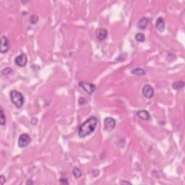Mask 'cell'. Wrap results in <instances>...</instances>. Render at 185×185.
<instances>
[{
  "label": "cell",
  "mask_w": 185,
  "mask_h": 185,
  "mask_svg": "<svg viewBox=\"0 0 185 185\" xmlns=\"http://www.w3.org/2000/svg\"><path fill=\"white\" fill-rule=\"evenodd\" d=\"M142 93H143V96H144L145 98L150 99V98H152L154 96V89L150 85L146 84V85H145L143 87Z\"/></svg>",
  "instance_id": "cell-6"
},
{
  "label": "cell",
  "mask_w": 185,
  "mask_h": 185,
  "mask_svg": "<svg viewBox=\"0 0 185 185\" xmlns=\"http://www.w3.org/2000/svg\"><path fill=\"white\" fill-rule=\"evenodd\" d=\"M26 184H33V181H30V180H28V181H27Z\"/></svg>",
  "instance_id": "cell-23"
},
{
  "label": "cell",
  "mask_w": 185,
  "mask_h": 185,
  "mask_svg": "<svg viewBox=\"0 0 185 185\" xmlns=\"http://www.w3.org/2000/svg\"><path fill=\"white\" fill-rule=\"evenodd\" d=\"M0 124H1L2 126L5 125L6 123V117H5V114L4 112V109L2 107L0 108Z\"/></svg>",
  "instance_id": "cell-14"
},
{
  "label": "cell",
  "mask_w": 185,
  "mask_h": 185,
  "mask_svg": "<svg viewBox=\"0 0 185 185\" xmlns=\"http://www.w3.org/2000/svg\"><path fill=\"white\" fill-rule=\"evenodd\" d=\"M15 62L17 66L20 67H23L27 64L28 62V57L27 55L25 53H22L21 54H20L16 57L15 59Z\"/></svg>",
  "instance_id": "cell-7"
},
{
  "label": "cell",
  "mask_w": 185,
  "mask_h": 185,
  "mask_svg": "<svg viewBox=\"0 0 185 185\" xmlns=\"http://www.w3.org/2000/svg\"><path fill=\"white\" fill-rule=\"evenodd\" d=\"M108 35V31L105 28H99L98 29V30L96 31V38L98 41H102L103 40H105L106 39Z\"/></svg>",
  "instance_id": "cell-9"
},
{
  "label": "cell",
  "mask_w": 185,
  "mask_h": 185,
  "mask_svg": "<svg viewBox=\"0 0 185 185\" xmlns=\"http://www.w3.org/2000/svg\"><path fill=\"white\" fill-rule=\"evenodd\" d=\"M150 23V19L148 17H143L139 20L137 24V27L140 30H145L146 29V28L148 26V23Z\"/></svg>",
  "instance_id": "cell-10"
},
{
  "label": "cell",
  "mask_w": 185,
  "mask_h": 185,
  "mask_svg": "<svg viewBox=\"0 0 185 185\" xmlns=\"http://www.w3.org/2000/svg\"><path fill=\"white\" fill-rule=\"evenodd\" d=\"M59 182H60L61 184H69V182H68L67 181V179H66V178H60V179H59Z\"/></svg>",
  "instance_id": "cell-20"
},
{
  "label": "cell",
  "mask_w": 185,
  "mask_h": 185,
  "mask_svg": "<svg viewBox=\"0 0 185 185\" xmlns=\"http://www.w3.org/2000/svg\"><path fill=\"white\" fill-rule=\"evenodd\" d=\"M10 99L12 103L17 108H21L25 102V98L23 95L19 91L13 90L10 92Z\"/></svg>",
  "instance_id": "cell-2"
},
{
  "label": "cell",
  "mask_w": 185,
  "mask_h": 185,
  "mask_svg": "<svg viewBox=\"0 0 185 185\" xmlns=\"http://www.w3.org/2000/svg\"><path fill=\"white\" fill-rule=\"evenodd\" d=\"M135 39L139 42H144L145 41V36L143 33H138L135 35Z\"/></svg>",
  "instance_id": "cell-17"
},
{
  "label": "cell",
  "mask_w": 185,
  "mask_h": 185,
  "mask_svg": "<svg viewBox=\"0 0 185 185\" xmlns=\"http://www.w3.org/2000/svg\"><path fill=\"white\" fill-rule=\"evenodd\" d=\"M5 181V177L3 175H2L0 177V182H1V184H4Z\"/></svg>",
  "instance_id": "cell-21"
},
{
  "label": "cell",
  "mask_w": 185,
  "mask_h": 185,
  "mask_svg": "<svg viewBox=\"0 0 185 185\" xmlns=\"http://www.w3.org/2000/svg\"><path fill=\"white\" fill-rule=\"evenodd\" d=\"M29 22L31 23L32 25H35L39 22V17L36 15H32L29 18Z\"/></svg>",
  "instance_id": "cell-18"
},
{
  "label": "cell",
  "mask_w": 185,
  "mask_h": 185,
  "mask_svg": "<svg viewBox=\"0 0 185 185\" xmlns=\"http://www.w3.org/2000/svg\"><path fill=\"white\" fill-rule=\"evenodd\" d=\"M12 72V69H11V68L7 67L2 71V75H10Z\"/></svg>",
  "instance_id": "cell-19"
},
{
  "label": "cell",
  "mask_w": 185,
  "mask_h": 185,
  "mask_svg": "<svg viewBox=\"0 0 185 185\" xmlns=\"http://www.w3.org/2000/svg\"><path fill=\"white\" fill-rule=\"evenodd\" d=\"M136 114H137V117H139L143 120H145V121H148L150 119V115L149 114L148 111L146 110L138 111Z\"/></svg>",
  "instance_id": "cell-12"
},
{
  "label": "cell",
  "mask_w": 185,
  "mask_h": 185,
  "mask_svg": "<svg viewBox=\"0 0 185 185\" xmlns=\"http://www.w3.org/2000/svg\"><path fill=\"white\" fill-rule=\"evenodd\" d=\"M104 129L106 131L111 132L116 126V120L112 117H106L104 119Z\"/></svg>",
  "instance_id": "cell-4"
},
{
  "label": "cell",
  "mask_w": 185,
  "mask_h": 185,
  "mask_svg": "<svg viewBox=\"0 0 185 185\" xmlns=\"http://www.w3.org/2000/svg\"><path fill=\"white\" fill-rule=\"evenodd\" d=\"M72 174H73V175H74V177L75 178H77V179H79V178L81 177V176H82L81 171L78 168H77V167H75V168H73Z\"/></svg>",
  "instance_id": "cell-16"
},
{
  "label": "cell",
  "mask_w": 185,
  "mask_h": 185,
  "mask_svg": "<svg viewBox=\"0 0 185 185\" xmlns=\"http://www.w3.org/2000/svg\"><path fill=\"white\" fill-rule=\"evenodd\" d=\"M79 85L82 88L86 93H88L89 95L93 94V93L96 91V85L92 83H88V82H80L79 83Z\"/></svg>",
  "instance_id": "cell-5"
},
{
  "label": "cell",
  "mask_w": 185,
  "mask_h": 185,
  "mask_svg": "<svg viewBox=\"0 0 185 185\" xmlns=\"http://www.w3.org/2000/svg\"><path fill=\"white\" fill-rule=\"evenodd\" d=\"M10 49V43L8 38L5 36H2L1 39V48H0V51L2 54L7 53Z\"/></svg>",
  "instance_id": "cell-8"
},
{
  "label": "cell",
  "mask_w": 185,
  "mask_h": 185,
  "mask_svg": "<svg viewBox=\"0 0 185 185\" xmlns=\"http://www.w3.org/2000/svg\"><path fill=\"white\" fill-rule=\"evenodd\" d=\"M98 123V119L96 116H91L86 119L83 123L80 125L78 129V135L81 138H85L93 133L96 130V127Z\"/></svg>",
  "instance_id": "cell-1"
},
{
  "label": "cell",
  "mask_w": 185,
  "mask_h": 185,
  "mask_svg": "<svg viewBox=\"0 0 185 185\" xmlns=\"http://www.w3.org/2000/svg\"><path fill=\"white\" fill-rule=\"evenodd\" d=\"M120 184H131V182H130V181H122L121 182H120Z\"/></svg>",
  "instance_id": "cell-22"
},
{
  "label": "cell",
  "mask_w": 185,
  "mask_h": 185,
  "mask_svg": "<svg viewBox=\"0 0 185 185\" xmlns=\"http://www.w3.org/2000/svg\"><path fill=\"white\" fill-rule=\"evenodd\" d=\"M31 142V138L28 134H22L20 135L18 139V146L20 148H26Z\"/></svg>",
  "instance_id": "cell-3"
},
{
  "label": "cell",
  "mask_w": 185,
  "mask_h": 185,
  "mask_svg": "<svg viewBox=\"0 0 185 185\" xmlns=\"http://www.w3.org/2000/svg\"><path fill=\"white\" fill-rule=\"evenodd\" d=\"M184 87V81H177L174 82L172 85V88L175 90H180L182 89Z\"/></svg>",
  "instance_id": "cell-13"
},
{
  "label": "cell",
  "mask_w": 185,
  "mask_h": 185,
  "mask_svg": "<svg viewBox=\"0 0 185 185\" xmlns=\"http://www.w3.org/2000/svg\"><path fill=\"white\" fill-rule=\"evenodd\" d=\"M132 73L134 75H145V71L141 68H134L132 70Z\"/></svg>",
  "instance_id": "cell-15"
},
{
  "label": "cell",
  "mask_w": 185,
  "mask_h": 185,
  "mask_svg": "<svg viewBox=\"0 0 185 185\" xmlns=\"http://www.w3.org/2000/svg\"><path fill=\"white\" fill-rule=\"evenodd\" d=\"M156 28L159 31L163 32L165 29V21L162 17H159L156 23Z\"/></svg>",
  "instance_id": "cell-11"
}]
</instances>
